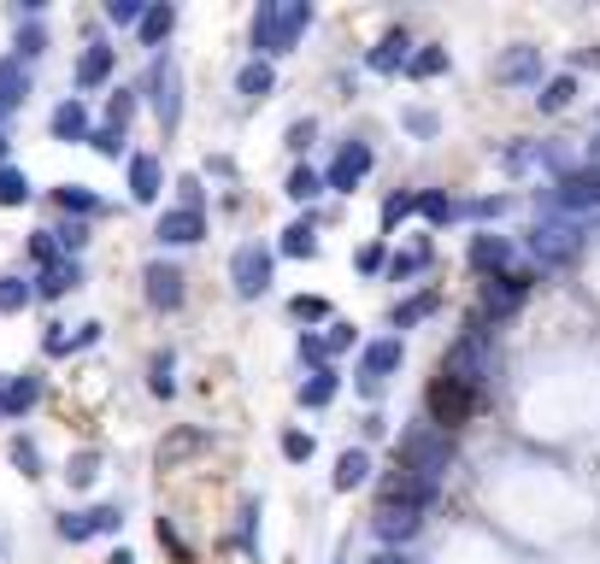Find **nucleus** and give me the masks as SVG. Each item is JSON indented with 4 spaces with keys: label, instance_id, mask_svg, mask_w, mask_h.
<instances>
[{
    "label": "nucleus",
    "instance_id": "7c9ffc66",
    "mask_svg": "<svg viewBox=\"0 0 600 564\" xmlns=\"http://www.w3.org/2000/svg\"><path fill=\"white\" fill-rule=\"evenodd\" d=\"M324 188H330V183H324L313 165H295V170H288V200H301V207H306V200H318Z\"/></svg>",
    "mask_w": 600,
    "mask_h": 564
},
{
    "label": "nucleus",
    "instance_id": "aec40b11",
    "mask_svg": "<svg viewBox=\"0 0 600 564\" xmlns=\"http://www.w3.org/2000/svg\"><path fill=\"white\" fill-rule=\"evenodd\" d=\"M24 95H30V65H24L19 54L0 59V112H19Z\"/></svg>",
    "mask_w": 600,
    "mask_h": 564
},
{
    "label": "nucleus",
    "instance_id": "8fccbe9b",
    "mask_svg": "<svg viewBox=\"0 0 600 564\" xmlns=\"http://www.w3.org/2000/svg\"><path fill=\"white\" fill-rule=\"evenodd\" d=\"M288 312H295V318L306 323V318H330V306H324L318 295H295V306H288Z\"/></svg>",
    "mask_w": 600,
    "mask_h": 564
},
{
    "label": "nucleus",
    "instance_id": "dca6fc26",
    "mask_svg": "<svg viewBox=\"0 0 600 564\" xmlns=\"http://www.w3.org/2000/svg\"><path fill=\"white\" fill-rule=\"evenodd\" d=\"M160 188H165L160 159H153V153H130V200H135V207H153Z\"/></svg>",
    "mask_w": 600,
    "mask_h": 564
},
{
    "label": "nucleus",
    "instance_id": "6ab92c4d",
    "mask_svg": "<svg viewBox=\"0 0 600 564\" xmlns=\"http://www.w3.org/2000/svg\"><path fill=\"white\" fill-rule=\"evenodd\" d=\"M366 65L371 71H401V65H413V36H406V30H389V36L366 54Z\"/></svg>",
    "mask_w": 600,
    "mask_h": 564
},
{
    "label": "nucleus",
    "instance_id": "f704fd0d",
    "mask_svg": "<svg viewBox=\"0 0 600 564\" xmlns=\"http://www.w3.org/2000/svg\"><path fill=\"white\" fill-rule=\"evenodd\" d=\"M424 265H430V242H413L406 253H394L389 259V277L401 283V277H413V270H424Z\"/></svg>",
    "mask_w": 600,
    "mask_h": 564
},
{
    "label": "nucleus",
    "instance_id": "39448f33",
    "mask_svg": "<svg viewBox=\"0 0 600 564\" xmlns=\"http://www.w3.org/2000/svg\"><path fill=\"white\" fill-rule=\"evenodd\" d=\"M230 288L242 300H260L265 288H271V247L265 242H242L230 253Z\"/></svg>",
    "mask_w": 600,
    "mask_h": 564
},
{
    "label": "nucleus",
    "instance_id": "09e8293b",
    "mask_svg": "<svg viewBox=\"0 0 600 564\" xmlns=\"http://www.w3.org/2000/svg\"><path fill=\"white\" fill-rule=\"evenodd\" d=\"M89 518H95V535H118V523H124V511H118V506H95Z\"/></svg>",
    "mask_w": 600,
    "mask_h": 564
},
{
    "label": "nucleus",
    "instance_id": "423d86ee",
    "mask_svg": "<svg viewBox=\"0 0 600 564\" xmlns=\"http://www.w3.org/2000/svg\"><path fill=\"white\" fill-rule=\"evenodd\" d=\"M547 207H554L559 218H571V212H594V207H600V165L565 170V177L554 183V195H547Z\"/></svg>",
    "mask_w": 600,
    "mask_h": 564
},
{
    "label": "nucleus",
    "instance_id": "2f4dec72",
    "mask_svg": "<svg viewBox=\"0 0 600 564\" xmlns=\"http://www.w3.org/2000/svg\"><path fill=\"white\" fill-rule=\"evenodd\" d=\"M571 95H577V77H547L542 95H536V107L542 112H565V107H571Z\"/></svg>",
    "mask_w": 600,
    "mask_h": 564
},
{
    "label": "nucleus",
    "instance_id": "58836bf2",
    "mask_svg": "<svg viewBox=\"0 0 600 564\" xmlns=\"http://www.w3.org/2000/svg\"><path fill=\"white\" fill-rule=\"evenodd\" d=\"M30 253H36V265H42V270L65 259V247H59V235H54V230H36V242H30Z\"/></svg>",
    "mask_w": 600,
    "mask_h": 564
},
{
    "label": "nucleus",
    "instance_id": "cd10ccee",
    "mask_svg": "<svg viewBox=\"0 0 600 564\" xmlns=\"http://www.w3.org/2000/svg\"><path fill=\"white\" fill-rule=\"evenodd\" d=\"M30 195H36V188H30V170H19V165H0V207H24Z\"/></svg>",
    "mask_w": 600,
    "mask_h": 564
},
{
    "label": "nucleus",
    "instance_id": "bf43d9fd",
    "mask_svg": "<svg viewBox=\"0 0 600 564\" xmlns=\"http://www.w3.org/2000/svg\"><path fill=\"white\" fill-rule=\"evenodd\" d=\"M177 188H183V207L200 212V177H177Z\"/></svg>",
    "mask_w": 600,
    "mask_h": 564
},
{
    "label": "nucleus",
    "instance_id": "0eeeda50",
    "mask_svg": "<svg viewBox=\"0 0 600 564\" xmlns=\"http://www.w3.org/2000/svg\"><path fill=\"white\" fill-rule=\"evenodd\" d=\"M471 412H477V388L454 383V376H436V383H430V423H436V430H459Z\"/></svg>",
    "mask_w": 600,
    "mask_h": 564
},
{
    "label": "nucleus",
    "instance_id": "b1692460",
    "mask_svg": "<svg viewBox=\"0 0 600 564\" xmlns=\"http://www.w3.org/2000/svg\"><path fill=\"white\" fill-rule=\"evenodd\" d=\"M494 77H501V82H536L542 77V54H536V47H512Z\"/></svg>",
    "mask_w": 600,
    "mask_h": 564
},
{
    "label": "nucleus",
    "instance_id": "ddd939ff",
    "mask_svg": "<svg viewBox=\"0 0 600 564\" xmlns=\"http://www.w3.org/2000/svg\"><path fill=\"white\" fill-rule=\"evenodd\" d=\"M524 295H530V277H524V270L489 277V283H483V312H489V318H506V312H519Z\"/></svg>",
    "mask_w": 600,
    "mask_h": 564
},
{
    "label": "nucleus",
    "instance_id": "9b49d317",
    "mask_svg": "<svg viewBox=\"0 0 600 564\" xmlns=\"http://www.w3.org/2000/svg\"><path fill=\"white\" fill-rule=\"evenodd\" d=\"M153 235H160V247H195L200 235H207V212H195V207H171V212H160Z\"/></svg>",
    "mask_w": 600,
    "mask_h": 564
},
{
    "label": "nucleus",
    "instance_id": "de8ad7c7",
    "mask_svg": "<svg viewBox=\"0 0 600 564\" xmlns=\"http://www.w3.org/2000/svg\"><path fill=\"white\" fill-rule=\"evenodd\" d=\"M42 47H47V30H42V24H30V30L19 24V59H36Z\"/></svg>",
    "mask_w": 600,
    "mask_h": 564
},
{
    "label": "nucleus",
    "instance_id": "393cba45",
    "mask_svg": "<svg viewBox=\"0 0 600 564\" xmlns=\"http://www.w3.org/2000/svg\"><path fill=\"white\" fill-rule=\"evenodd\" d=\"M283 253H288V259H313V253H318V224H313V212L295 218V224L283 230Z\"/></svg>",
    "mask_w": 600,
    "mask_h": 564
},
{
    "label": "nucleus",
    "instance_id": "72a5a7b5",
    "mask_svg": "<svg viewBox=\"0 0 600 564\" xmlns=\"http://www.w3.org/2000/svg\"><path fill=\"white\" fill-rule=\"evenodd\" d=\"M30 300H36V283H24V277H0V312H24Z\"/></svg>",
    "mask_w": 600,
    "mask_h": 564
},
{
    "label": "nucleus",
    "instance_id": "6e6552de",
    "mask_svg": "<svg viewBox=\"0 0 600 564\" xmlns=\"http://www.w3.org/2000/svg\"><path fill=\"white\" fill-rule=\"evenodd\" d=\"M441 376H454V383H483L489 376V330H466L448 347V365H441Z\"/></svg>",
    "mask_w": 600,
    "mask_h": 564
},
{
    "label": "nucleus",
    "instance_id": "052dcab7",
    "mask_svg": "<svg viewBox=\"0 0 600 564\" xmlns=\"http://www.w3.org/2000/svg\"><path fill=\"white\" fill-rule=\"evenodd\" d=\"M371 564H413V559H406V553H394V546H383V553H377Z\"/></svg>",
    "mask_w": 600,
    "mask_h": 564
},
{
    "label": "nucleus",
    "instance_id": "5701e85b",
    "mask_svg": "<svg viewBox=\"0 0 600 564\" xmlns=\"http://www.w3.org/2000/svg\"><path fill=\"white\" fill-rule=\"evenodd\" d=\"M0 395H7V418H19V412H30V406L42 400V376H12V383H0Z\"/></svg>",
    "mask_w": 600,
    "mask_h": 564
},
{
    "label": "nucleus",
    "instance_id": "a878e982",
    "mask_svg": "<svg viewBox=\"0 0 600 564\" xmlns=\"http://www.w3.org/2000/svg\"><path fill=\"white\" fill-rule=\"evenodd\" d=\"M366 476H371V453H366V447H348V453L336 458V488H341V494L359 488Z\"/></svg>",
    "mask_w": 600,
    "mask_h": 564
},
{
    "label": "nucleus",
    "instance_id": "4d7b16f0",
    "mask_svg": "<svg viewBox=\"0 0 600 564\" xmlns=\"http://www.w3.org/2000/svg\"><path fill=\"white\" fill-rule=\"evenodd\" d=\"M406 130H413V135H436V118L430 112H406Z\"/></svg>",
    "mask_w": 600,
    "mask_h": 564
},
{
    "label": "nucleus",
    "instance_id": "e433bc0d",
    "mask_svg": "<svg viewBox=\"0 0 600 564\" xmlns=\"http://www.w3.org/2000/svg\"><path fill=\"white\" fill-rule=\"evenodd\" d=\"M448 71V47H418L413 65H406V77H441Z\"/></svg>",
    "mask_w": 600,
    "mask_h": 564
},
{
    "label": "nucleus",
    "instance_id": "13d9d810",
    "mask_svg": "<svg viewBox=\"0 0 600 564\" xmlns=\"http://www.w3.org/2000/svg\"><path fill=\"white\" fill-rule=\"evenodd\" d=\"M501 212H506L501 195H489V200H477V207H471V218H501Z\"/></svg>",
    "mask_w": 600,
    "mask_h": 564
},
{
    "label": "nucleus",
    "instance_id": "2eb2a0df",
    "mask_svg": "<svg viewBox=\"0 0 600 564\" xmlns=\"http://www.w3.org/2000/svg\"><path fill=\"white\" fill-rule=\"evenodd\" d=\"M47 130H54V142H89L95 124H89V107H83V95L59 100L54 118H47Z\"/></svg>",
    "mask_w": 600,
    "mask_h": 564
},
{
    "label": "nucleus",
    "instance_id": "4be33fe9",
    "mask_svg": "<svg viewBox=\"0 0 600 564\" xmlns=\"http://www.w3.org/2000/svg\"><path fill=\"white\" fill-rule=\"evenodd\" d=\"M77 283H83V265L77 259H59V265H47L42 277H36V295L42 300H59L65 288H77Z\"/></svg>",
    "mask_w": 600,
    "mask_h": 564
},
{
    "label": "nucleus",
    "instance_id": "3c124183",
    "mask_svg": "<svg viewBox=\"0 0 600 564\" xmlns=\"http://www.w3.org/2000/svg\"><path fill=\"white\" fill-rule=\"evenodd\" d=\"M313 135H318V124H313V118H295V124H288V147H295V153H306V142H313Z\"/></svg>",
    "mask_w": 600,
    "mask_h": 564
},
{
    "label": "nucleus",
    "instance_id": "37998d69",
    "mask_svg": "<svg viewBox=\"0 0 600 564\" xmlns=\"http://www.w3.org/2000/svg\"><path fill=\"white\" fill-rule=\"evenodd\" d=\"M283 458H288V465H306V458H313V435H306V430H283Z\"/></svg>",
    "mask_w": 600,
    "mask_h": 564
},
{
    "label": "nucleus",
    "instance_id": "1a4fd4ad",
    "mask_svg": "<svg viewBox=\"0 0 600 564\" xmlns=\"http://www.w3.org/2000/svg\"><path fill=\"white\" fill-rule=\"evenodd\" d=\"M401 358H406V347H401V335H383V341H371L366 353H359V388L377 400L383 395V376L389 371H401Z\"/></svg>",
    "mask_w": 600,
    "mask_h": 564
},
{
    "label": "nucleus",
    "instance_id": "e2e57ef3",
    "mask_svg": "<svg viewBox=\"0 0 600 564\" xmlns=\"http://www.w3.org/2000/svg\"><path fill=\"white\" fill-rule=\"evenodd\" d=\"M0 165H7V130H0Z\"/></svg>",
    "mask_w": 600,
    "mask_h": 564
},
{
    "label": "nucleus",
    "instance_id": "49530a36",
    "mask_svg": "<svg viewBox=\"0 0 600 564\" xmlns=\"http://www.w3.org/2000/svg\"><path fill=\"white\" fill-rule=\"evenodd\" d=\"M130 112H135V95H130V89H118V95H112V107H107V124H112V130H130Z\"/></svg>",
    "mask_w": 600,
    "mask_h": 564
},
{
    "label": "nucleus",
    "instance_id": "4c0bfd02",
    "mask_svg": "<svg viewBox=\"0 0 600 564\" xmlns=\"http://www.w3.org/2000/svg\"><path fill=\"white\" fill-rule=\"evenodd\" d=\"M89 147L100 153V159H118V153H124V130H112V124H95Z\"/></svg>",
    "mask_w": 600,
    "mask_h": 564
},
{
    "label": "nucleus",
    "instance_id": "9d476101",
    "mask_svg": "<svg viewBox=\"0 0 600 564\" xmlns=\"http://www.w3.org/2000/svg\"><path fill=\"white\" fill-rule=\"evenodd\" d=\"M371 165H377V153H371L366 142H348V147L330 159V170H324V183H330L336 195H353V188L371 177Z\"/></svg>",
    "mask_w": 600,
    "mask_h": 564
},
{
    "label": "nucleus",
    "instance_id": "412c9836",
    "mask_svg": "<svg viewBox=\"0 0 600 564\" xmlns=\"http://www.w3.org/2000/svg\"><path fill=\"white\" fill-rule=\"evenodd\" d=\"M277 89V71H271V59H248L242 71H236V95L242 100H265Z\"/></svg>",
    "mask_w": 600,
    "mask_h": 564
},
{
    "label": "nucleus",
    "instance_id": "c9c22d12",
    "mask_svg": "<svg viewBox=\"0 0 600 564\" xmlns=\"http://www.w3.org/2000/svg\"><path fill=\"white\" fill-rule=\"evenodd\" d=\"M418 212L430 218V224H448V218H459V200H448L441 188H424V195H418Z\"/></svg>",
    "mask_w": 600,
    "mask_h": 564
},
{
    "label": "nucleus",
    "instance_id": "a18cd8bd",
    "mask_svg": "<svg viewBox=\"0 0 600 564\" xmlns=\"http://www.w3.org/2000/svg\"><path fill=\"white\" fill-rule=\"evenodd\" d=\"M406 212H418V195H389L383 200V230H394Z\"/></svg>",
    "mask_w": 600,
    "mask_h": 564
},
{
    "label": "nucleus",
    "instance_id": "20e7f679",
    "mask_svg": "<svg viewBox=\"0 0 600 564\" xmlns=\"http://www.w3.org/2000/svg\"><path fill=\"white\" fill-rule=\"evenodd\" d=\"M577 247H582V230L571 224V218H559V212H547L542 224L530 230V253H536L542 265H571Z\"/></svg>",
    "mask_w": 600,
    "mask_h": 564
},
{
    "label": "nucleus",
    "instance_id": "4468645a",
    "mask_svg": "<svg viewBox=\"0 0 600 564\" xmlns=\"http://www.w3.org/2000/svg\"><path fill=\"white\" fill-rule=\"evenodd\" d=\"M418 523H424L418 506H401V500H383V506H377V535H383L389 546H394V541H413Z\"/></svg>",
    "mask_w": 600,
    "mask_h": 564
},
{
    "label": "nucleus",
    "instance_id": "c03bdc74",
    "mask_svg": "<svg viewBox=\"0 0 600 564\" xmlns=\"http://www.w3.org/2000/svg\"><path fill=\"white\" fill-rule=\"evenodd\" d=\"M107 19L124 30V24H142V19H148V7H142V0H107Z\"/></svg>",
    "mask_w": 600,
    "mask_h": 564
},
{
    "label": "nucleus",
    "instance_id": "a19ab883",
    "mask_svg": "<svg viewBox=\"0 0 600 564\" xmlns=\"http://www.w3.org/2000/svg\"><path fill=\"white\" fill-rule=\"evenodd\" d=\"M59 535L72 541V546L89 541V535H95V518H89V511H65V518H59Z\"/></svg>",
    "mask_w": 600,
    "mask_h": 564
},
{
    "label": "nucleus",
    "instance_id": "c756f323",
    "mask_svg": "<svg viewBox=\"0 0 600 564\" xmlns=\"http://www.w3.org/2000/svg\"><path fill=\"white\" fill-rule=\"evenodd\" d=\"M171 30H177V7H165V0H160V7H148V19H142V42H148V47H160Z\"/></svg>",
    "mask_w": 600,
    "mask_h": 564
},
{
    "label": "nucleus",
    "instance_id": "5fc2aeb1",
    "mask_svg": "<svg viewBox=\"0 0 600 564\" xmlns=\"http://www.w3.org/2000/svg\"><path fill=\"white\" fill-rule=\"evenodd\" d=\"M324 347H330V353H348V347H353V323H330V335H324Z\"/></svg>",
    "mask_w": 600,
    "mask_h": 564
},
{
    "label": "nucleus",
    "instance_id": "ea45409f",
    "mask_svg": "<svg viewBox=\"0 0 600 564\" xmlns=\"http://www.w3.org/2000/svg\"><path fill=\"white\" fill-rule=\"evenodd\" d=\"M65 476H72V488H89L100 476V453H77L72 465H65Z\"/></svg>",
    "mask_w": 600,
    "mask_h": 564
},
{
    "label": "nucleus",
    "instance_id": "f03ea898",
    "mask_svg": "<svg viewBox=\"0 0 600 564\" xmlns=\"http://www.w3.org/2000/svg\"><path fill=\"white\" fill-rule=\"evenodd\" d=\"M454 465V435L436 430V423H418V430L401 435V471L424 476V483H441V471Z\"/></svg>",
    "mask_w": 600,
    "mask_h": 564
},
{
    "label": "nucleus",
    "instance_id": "0e129e2a",
    "mask_svg": "<svg viewBox=\"0 0 600 564\" xmlns=\"http://www.w3.org/2000/svg\"><path fill=\"white\" fill-rule=\"evenodd\" d=\"M0 418H7V395H0Z\"/></svg>",
    "mask_w": 600,
    "mask_h": 564
},
{
    "label": "nucleus",
    "instance_id": "bb28decb",
    "mask_svg": "<svg viewBox=\"0 0 600 564\" xmlns=\"http://www.w3.org/2000/svg\"><path fill=\"white\" fill-rule=\"evenodd\" d=\"M436 306H441V295H436V288H424V295L401 300V306H394V330H413V323H424V318L436 312Z\"/></svg>",
    "mask_w": 600,
    "mask_h": 564
},
{
    "label": "nucleus",
    "instance_id": "603ef678",
    "mask_svg": "<svg viewBox=\"0 0 600 564\" xmlns=\"http://www.w3.org/2000/svg\"><path fill=\"white\" fill-rule=\"evenodd\" d=\"M59 235V247H65V259H77V247L83 242H89V230H83V224H65V230H54Z\"/></svg>",
    "mask_w": 600,
    "mask_h": 564
},
{
    "label": "nucleus",
    "instance_id": "69168bd1",
    "mask_svg": "<svg viewBox=\"0 0 600 564\" xmlns=\"http://www.w3.org/2000/svg\"><path fill=\"white\" fill-rule=\"evenodd\" d=\"M336 564H341V559H336Z\"/></svg>",
    "mask_w": 600,
    "mask_h": 564
},
{
    "label": "nucleus",
    "instance_id": "680f3d73",
    "mask_svg": "<svg viewBox=\"0 0 600 564\" xmlns=\"http://www.w3.org/2000/svg\"><path fill=\"white\" fill-rule=\"evenodd\" d=\"M107 564H135V559H130V553H112V559H107Z\"/></svg>",
    "mask_w": 600,
    "mask_h": 564
},
{
    "label": "nucleus",
    "instance_id": "864d4df0",
    "mask_svg": "<svg viewBox=\"0 0 600 564\" xmlns=\"http://www.w3.org/2000/svg\"><path fill=\"white\" fill-rule=\"evenodd\" d=\"M153 395H177V383H171V358H153Z\"/></svg>",
    "mask_w": 600,
    "mask_h": 564
},
{
    "label": "nucleus",
    "instance_id": "a211bd4d",
    "mask_svg": "<svg viewBox=\"0 0 600 564\" xmlns=\"http://www.w3.org/2000/svg\"><path fill=\"white\" fill-rule=\"evenodd\" d=\"M112 65H118V47L89 42L83 47V59H77V89H100V82L112 77Z\"/></svg>",
    "mask_w": 600,
    "mask_h": 564
},
{
    "label": "nucleus",
    "instance_id": "f8f14e48",
    "mask_svg": "<svg viewBox=\"0 0 600 564\" xmlns=\"http://www.w3.org/2000/svg\"><path fill=\"white\" fill-rule=\"evenodd\" d=\"M142 283H148V306H160V312H177V306H183V270L177 265L153 259L142 270Z\"/></svg>",
    "mask_w": 600,
    "mask_h": 564
},
{
    "label": "nucleus",
    "instance_id": "79ce46f5",
    "mask_svg": "<svg viewBox=\"0 0 600 564\" xmlns=\"http://www.w3.org/2000/svg\"><path fill=\"white\" fill-rule=\"evenodd\" d=\"M12 465H19L24 476H42V447H36V441H12Z\"/></svg>",
    "mask_w": 600,
    "mask_h": 564
},
{
    "label": "nucleus",
    "instance_id": "f3484780",
    "mask_svg": "<svg viewBox=\"0 0 600 564\" xmlns=\"http://www.w3.org/2000/svg\"><path fill=\"white\" fill-rule=\"evenodd\" d=\"M506 265H512L506 235H471V270H483V277H506Z\"/></svg>",
    "mask_w": 600,
    "mask_h": 564
},
{
    "label": "nucleus",
    "instance_id": "7ed1b4c3",
    "mask_svg": "<svg viewBox=\"0 0 600 564\" xmlns=\"http://www.w3.org/2000/svg\"><path fill=\"white\" fill-rule=\"evenodd\" d=\"M148 95H153V118H160V135H177L183 124V65L177 54H165L153 59V71H148Z\"/></svg>",
    "mask_w": 600,
    "mask_h": 564
},
{
    "label": "nucleus",
    "instance_id": "f257e3e1",
    "mask_svg": "<svg viewBox=\"0 0 600 564\" xmlns=\"http://www.w3.org/2000/svg\"><path fill=\"white\" fill-rule=\"evenodd\" d=\"M306 24H313V0H260V12H253V59H277L288 54Z\"/></svg>",
    "mask_w": 600,
    "mask_h": 564
},
{
    "label": "nucleus",
    "instance_id": "473e14b6",
    "mask_svg": "<svg viewBox=\"0 0 600 564\" xmlns=\"http://www.w3.org/2000/svg\"><path fill=\"white\" fill-rule=\"evenodd\" d=\"M54 200H59V212H72V218H95L100 212V195H89V188H77V183H65Z\"/></svg>",
    "mask_w": 600,
    "mask_h": 564
},
{
    "label": "nucleus",
    "instance_id": "c85d7f7f",
    "mask_svg": "<svg viewBox=\"0 0 600 564\" xmlns=\"http://www.w3.org/2000/svg\"><path fill=\"white\" fill-rule=\"evenodd\" d=\"M336 371L330 365H324V371H313V376H306V383H301V406H330L336 400Z\"/></svg>",
    "mask_w": 600,
    "mask_h": 564
},
{
    "label": "nucleus",
    "instance_id": "6e6d98bb",
    "mask_svg": "<svg viewBox=\"0 0 600 564\" xmlns=\"http://www.w3.org/2000/svg\"><path fill=\"white\" fill-rule=\"evenodd\" d=\"M383 259H389V253H383V242L359 247V270H383Z\"/></svg>",
    "mask_w": 600,
    "mask_h": 564
}]
</instances>
